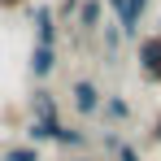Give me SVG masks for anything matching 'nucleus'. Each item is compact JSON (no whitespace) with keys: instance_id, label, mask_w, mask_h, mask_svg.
I'll return each instance as SVG.
<instances>
[{"instance_id":"obj_1","label":"nucleus","mask_w":161,"mask_h":161,"mask_svg":"<svg viewBox=\"0 0 161 161\" xmlns=\"http://www.w3.org/2000/svg\"><path fill=\"white\" fill-rule=\"evenodd\" d=\"M135 61H139L144 83L161 87V31H148V35L135 39Z\"/></svg>"},{"instance_id":"obj_2","label":"nucleus","mask_w":161,"mask_h":161,"mask_svg":"<svg viewBox=\"0 0 161 161\" xmlns=\"http://www.w3.org/2000/svg\"><path fill=\"white\" fill-rule=\"evenodd\" d=\"M70 105H74L79 118H96L100 105H105V92H100L92 79H74V83H70Z\"/></svg>"},{"instance_id":"obj_3","label":"nucleus","mask_w":161,"mask_h":161,"mask_svg":"<svg viewBox=\"0 0 161 161\" xmlns=\"http://www.w3.org/2000/svg\"><path fill=\"white\" fill-rule=\"evenodd\" d=\"M31 26H35V44H39V48H57L61 22H57L53 4H31Z\"/></svg>"},{"instance_id":"obj_4","label":"nucleus","mask_w":161,"mask_h":161,"mask_svg":"<svg viewBox=\"0 0 161 161\" xmlns=\"http://www.w3.org/2000/svg\"><path fill=\"white\" fill-rule=\"evenodd\" d=\"M148 4H153V0H126V4H122V13H118L122 39H139V22H144V13H148Z\"/></svg>"},{"instance_id":"obj_5","label":"nucleus","mask_w":161,"mask_h":161,"mask_svg":"<svg viewBox=\"0 0 161 161\" xmlns=\"http://www.w3.org/2000/svg\"><path fill=\"white\" fill-rule=\"evenodd\" d=\"M31 118H39V122H61V105H57V96L48 87H35V96H31Z\"/></svg>"},{"instance_id":"obj_6","label":"nucleus","mask_w":161,"mask_h":161,"mask_svg":"<svg viewBox=\"0 0 161 161\" xmlns=\"http://www.w3.org/2000/svg\"><path fill=\"white\" fill-rule=\"evenodd\" d=\"M53 70H57V48H39V44H31V79L44 83V79H53Z\"/></svg>"},{"instance_id":"obj_7","label":"nucleus","mask_w":161,"mask_h":161,"mask_svg":"<svg viewBox=\"0 0 161 161\" xmlns=\"http://www.w3.org/2000/svg\"><path fill=\"white\" fill-rule=\"evenodd\" d=\"M57 131H61V122H39V118H31L22 135H26V144L44 148V144H53V139H57Z\"/></svg>"},{"instance_id":"obj_8","label":"nucleus","mask_w":161,"mask_h":161,"mask_svg":"<svg viewBox=\"0 0 161 161\" xmlns=\"http://www.w3.org/2000/svg\"><path fill=\"white\" fill-rule=\"evenodd\" d=\"M57 148H61V153H74V157H79L83 148H87V135L79 131V126H65V122H61V131H57V139H53Z\"/></svg>"},{"instance_id":"obj_9","label":"nucleus","mask_w":161,"mask_h":161,"mask_svg":"<svg viewBox=\"0 0 161 161\" xmlns=\"http://www.w3.org/2000/svg\"><path fill=\"white\" fill-rule=\"evenodd\" d=\"M100 113H105L109 122H131V100H126V96H113V92H105V105H100Z\"/></svg>"},{"instance_id":"obj_10","label":"nucleus","mask_w":161,"mask_h":161,"mask_svg":"<svg viewBox=\"0 0 161 161\" xmlns=\"http://www.w3.org/2000/svg\"><path fill=\"white\" fill-rule=\"evenodd\" d=\"M74 22H79V31H100V0H83Z\"/></svg>"},{"instance_id":"obj_11","label":"nucleus","mask_w":161,"mask_h":161,"mask_svg":"<svg viewBox=\"0 0 161 161\" xmlns=\"http://www.w3.org/2000/svg\"><path fill=\"white\" fill-rule=\"evenodd\" d=\"M0 161H39V148L35 144H13V148H4Z\"/></svg>"},{"instance_id":"obj_12","label":"nucleus","mask_w":161,"mask_h":161,"mask_svg":"<svg viewBox=\"0 0 161 161\" xmlns=\"http://www.w3.org/2000/svg\"><path fill=\"white\" fill-rule=\"evenodd\" d=\"M79 4H83V0H61V4H57V22H61V26H70V22L79 18Z\"/></svg>"},{"instance_id":"obj_13","label":"nucleus","mask_w":161,"mask_h":161,"mask_svg":"<svg viewBox=\"0 0 161 161\" xmlns=\"http://www.w3.org/2000/svg\"><path fill=\"white\" fill-rule=\"evenodd\" d=\"M113 161H144V153L135 148L131 139H122V144H118V153H113Z\"/></svg>"},{"instance_id":"obj_14","label":"nucleus","mask_w":161,"mask_h":161,"mask_svg":"<svg viewBox=\"0 0 161 161\" xmlns=\"http://www.w3.org/2000/svg\"><path fill=\"white\" fill-rule=\"evenodd\" d=\"M118 44H122V31H118V22H113V26H105V48L113 53Z\"/></svg>"},{"instance_id":"obj_15","label":"nucleus","mask_w":161,"mask_h":161,"mask_svg":"<svg viewBox=\"0 0 161 161\" xmlns=\"http://www.w3.org/2000/svg\"><path fill=\"white\" fill-rule=\"evenodd\" d=\"M100 144H105V153L113 157V153H118V144H122V135H118V131H105V135H100Z\"/></svg>"},{"instance_id":"obj_16","label":"nucleus","mask_w":161,"mask_h":161,"mask_svg":"<svg viewBox=\"0 0 161 161\" xmlns=\"http://www.w3.org/2000/svg\"><path fill=\"white\" fill-rule=\"evenodd\" d=\"M22 4H31V0H0V9H22Z\"/></svg>"},{"instance_id":"obj_17","label":"nucleus","mask_w":161,"mask_h":161,"mask_svg":"<svg viewBox=\"0 0 161 161\" xmlns=\"http://www.w3.org/2000/svg\"><path fill=\"white\" fill-rule=\"evenodd\" d=\"M153 139H157V144H161V113H157V118H153Z\"/></svg>"},{"instance_id":"obj_18","label":"nucleus","mask_w":161,"mask_h":161,"mask_svg":"<svg viewBox=\"0 0 161 161\" xmlns=\"http://www.w3.org/2000/svg\"><path fill=\"white\" fill-rule=\"evenodd\" d=\"M109 9H113V18H118V13H122V4H126V0H105Z\"/></svg>"},{"instance_id":"obj_19","label":"nucleus","mask_w":161,"mask_h":161,"mask_svg":"<svg viewBox=\"0 0 161 161\" xmlns=\"http://www.w3.org/2000/svg\"><path fill=\"white\" fill-rule=\"evenodd\" d=\"M65 161H92V157H83V153H79V157H65Z\"/></svg>"}]
</instances>
